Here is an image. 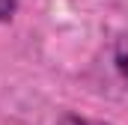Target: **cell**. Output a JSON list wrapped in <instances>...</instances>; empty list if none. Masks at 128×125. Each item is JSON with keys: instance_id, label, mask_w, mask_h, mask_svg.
I'll return each instance as SVG.
<instances>
[{"instance_id": "cell-2", "label": "cell", "mask_w": 128, "mask_h": 125, "mask_svg": "<svg viewBox=\"0 0 128 125\" xmlns=\"http://www.w3.org/2000/svg\"><path fill=\"white\" fill-rule=\"evenodd\" d=\"M57 125H110V122H98V119H86V116H78V113H66Z\"/></svg>"}, {"instance_id": "cell-1", "label": "cell", "mask_w": 128, "mask_h": 125, "mask_svg": "<svg viewBox=\"0 0 128 125\" xmlns=\"http://www.w3.org/2000/svg\"><path fill=\"white\" fill-rule=\"evenodd\" d=\"M113 62H116V72H119V78L128 84V33L116 39V48H113Z\"/></svg>"}, {"instance_id": "cell-3", "label": "cell", "mask_w": 128, "mask_h": 125, "mask_svg": "<svg viewBox=\"0 0 128 125\" xmlns=\"http://www.w3.org/2000/svg\"><path fill=\"white\" fill-rule=\"evenodd\" d=\"M18 9V0H0V21H9Z\"/></svg>"}]
</instances>
